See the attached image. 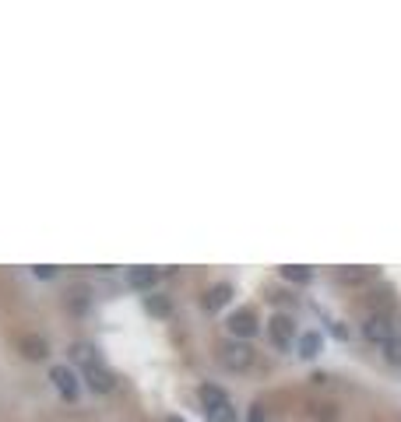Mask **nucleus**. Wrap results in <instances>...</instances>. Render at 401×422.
Here are the masks:
<instances>
[{
  "label": "nucleus",
  "mask_w": 401,
  "mask_h": 422,
  "mask_svg": "<svg viewBox=\"0 0 401 422\" xmlns=\"http://www.w3.org/2000/svg\"><path fill=\"white\" fill-rule=\"evenodd\" d=\"M222 362L233 369V373H243L254 366V348L247 341H226L222 345Z\"/></svg>",
  "instance_id": "nucleus-1"
},
{
  "label": "nucleus",
  "mask_w": 401,
  "mask_h": 422,
  "mask_svg": "<svg viewBox=\"0 0 401 422\" xmlns=\"http://www.w3.org/2000/svg\"><path fill=\"white\" fill-rule=\"evenodd\" d=\"M362 338L373 341V345L390 341V338H394V324H390V317H387V313H369L366 324H362Z\"/></svg>",
  "instance_id": "nucleus-2"
},
{
  "label": "nucleus",
  "mask_w": 401,
  "mask_h": 422,
  "mask_svg": "<svg viewBox=\"0 0 401 422\" xmlns=\"http://www.w3.org/2000/svg\"><path fill=\"white\" fill-rule=\"evenodd\" d=\"M50 380H53V387L60 390L64 401H78V376H74L71 366H53V369H50Z\"/></svg>",
  "instance_id": "nucleus-3"
},
{
  "label": "nucleus",
  "mask_w": 401,
  "mask_h": 422,
  "mask_svg": "<svg viewBox=\"0 0 401 422\" xmlns=\"http://www.w3.org/2000/svg\"><path fill=\"white\" fill-rule=\"evenodd\" d=\"M268 334H271V341H275L278 348H289V345L296 341V324H292V317H285V313H275V317H271V327H268Z\"/></svg>",
  "instance_id": "nucleus-4"
},
{
  "label": "nucleus",
  "mask_w": 401,
  "mask_h": 422,
  "mask_svg": "<svg viewBox=\"0 0 401 422\" xmlns=\"http://www.w3.org/2000/svg\"><path fill=\"white\" fill-rule=\"evenodd\" d=\"M229 331L236 334V341H247V338L257 331V317H254V310H236V313L229 317Z\"/></svg>",
  "instance_id": "nucleus-5"
},
{
  "label": "nucleus",
  "mask_w": 401,
  "mask_h": 422,
  "mask_svg": "<svg viewBox=\"0 0 401 422\" xmlns=\"http://www.w3.org/2000/svg\"><path fill=\"white\" fill-rule=\"evenodd\" d=\"M85 380H88V387H92L95 394H109V390L116 387V376H113L106 366H88V369H85Z\"/></svg>",
  "instance_id": "nucleus-6"
},
{
  "label": "nucleus",
  "mask_w": 401,
  "mask_h": 422,
  "mask_svg": "<svg viewBox=\"0 0 401 422\" xmlns=\"http://www.w3.org/2000/svg\"><path fill=\"white\" fill-rule=\"evenodd\" d=\"M18 348H22L25 359H46V352H50L46 338H39V334H22V338H18Z\"/></svg>",
  "instance_id": "nucleus-7"
},
{
  "label": "nucleus",
  "mask_w": 401,
  "mask_h": 422,
  "mask_svg": "<svg viewBox=\"0 0 401 422\" xmlns=\"http://www.w3.org/2000/svg\"><path fill=\"white\" fill-rule=\"evenodd\" d=\"M127 282H130V289L148 292V289L158 282V268H130V271H127Z\"/></svg>",
  "instance_id": "nucleus-8"
},
{
  "label": "nucleus",
  "mask_w": 401,
  "mask_h": 422,
  "mask_svg": "<svg viewBox=\"0 0 401 422\" xmlns=\"http://www.w3.org/2000/svg\"><path fill=\"white\" fill-rule=\"evenodd\" d=\"M197 397H200V404H205L208 411H212V408H222V404H229L226 390H222V387H215V383H200Z\"/></svg>",
  "instance_id": "nucleus-9"
},
{
  "label": "nucleus",
  "mask_w": 401,
  "mask_h": 422,
  "mask_svg": "<svg viewBox=\"0 0 401 422\" xmlns=\"http://www.w3.org/2000/svg\"><path fill=\"white\" fill-rule=\"evenodd\" d=\"M296 348H299L303 359H313V355L320 352V334H317V331H303V334L296 338Z\"/></svg>",
  "instance_id": "nucleus-10"
},
{
  "label": "nucleus",
  "mask_w": 401,
  "mask_h": 422,
  "mask_svg": "<svg viewBox=\"0 0 401 422\" xmlns=\"http://www.w3.org/2000/svg\"><path fill=\"white\" fill-rule=\"evenodd\" d=\"M71 359H74L78 366H85V369H88V366H99L95 348H92L88 341H74V345H71Z\"/></svg>",
  "instance_id": "nucleus-11"
},
{
  "label": "nucleus",
  "mask_w": 401,
  "mask_h": 422,
  "mask_svg": "<svg viewBox=\"0 0 401 422\" xmlns=\"http://www.w3.org/2000/svg\"><path fill=\"white\" fill-rule=\"evenodd\" d=\"M229 299H233V285H226V282H222V285H215V289L208 292L205 306H208V310H219V306H226Z\"/></svg>",
  "instance_id": "nucleus-12"
},
{
  "label": "nucleus",
  "mask_w": 401,
  "mask_h": 422,
  "mask_svg": "<svg viewBox=\"0 0 401 422\" xmlns=\"http://www.w3.org/2000/svg\"><path fill=\"white\" fill-rule=\"evenodd\" d=\"M282 278H285V282H299V285H306V282L313 278V271H310V268H296V264H285V268H282Z\"/></svg>",
  "instance_id": "nucleus-13"
},
{
  "label": "nucleus",
  "mask_w": 401,
  "mask_h": 422,
  "mask_svg": "<svg viewBox=\"0 0 401 422\" xmlns=\"http://www.w3.org/2000/svg\"><path fill=\"white\" fill-rule=\"evenodd\" d=\"M369 275H373L369 268H341V271H338V278L348 282V285H359V282H366Z\"/></svg>",
  "instance_id": "nucleus-14"
},
{
  "label": "nucleus",
  "mask_w": 401,
  "mask_h": 422,
  "mask_svg": "<svg viewBox=\"0 0 401 422\" xmlns=\"http://www.w3.org/2000/svg\"><path fill=\"white\" fill-rule=\"evenodd\" d=\"M144 306H148V313H151V317H169V313H172V306H169V299H165V296H148V303H144Z\"/></svg>",
  "instance_id": "nucleus-15"
},
{
  "label": "nucleus",
  "mask_w": 401,
  "mask_h": 422,
  "mask_svg": "<svg viewBox=\"0 0 401 422\" xmlns=\"http://www.w3.org/2000/svg\"><path fill=\"white\" fill-rule=\"evenodd\" d=\"M380 348H383V359H387L390 366H401V338H390V341H383Z\"/></svg>",
  "instance_id": "nucleus-16"
},
{
  "label": "nucleus",
  "mask_w": 401,
  "mask_h": 422,
  "mask_svg": "<svg viewBox=\"0 0 401 422\" xmlns=\"http://www.w3.org/2000/svg\"><path fill=\"white\" fill-rule=\"evenodd\" d=\"M208 422H236V408H233V404L212 408V411H208Z\"/></svg>",
  "instance_id": "nucleus-17"
},
{
  "label": "nucleus",
  "mask_w": 401,
  "mask_h": 422,
  "mask_svg": "<svg viewBox=\"0 0 401 422\" xmlns=\"http://www.w3.org/2000/svg\"><path fill=\"white\" fill-rule=\"evenodd\" d=\"M317 415L327 418V422H334V418H338V408H334V404H317Z\"/></svg>",
  "instance_id": "nucleus-18"
},
{
  "label": "nucleus",
  "mask_w": 401,
  "mask_h": 422,
  "mask_svg": "<svg viewBox=\"0 0 401 422\" xmlns=\"http://www.w3.org/2000/svg\"><path fill=\"white\" fill-rule=\"evenodd\" d=\"M250 422H268V415H264L261 404H250Z\"/></svg>",
  "instance_id": "nucleus-19"
},
{
  "label": "nucleus",
  "mask_w": 401,
  "mask_h": 422,
  "mask_svg": "<svg viewBox=\"0 0 401 422\" xmlns=\"http://www.w3.org/2000/svg\"><path fill=\"white\" fill-rule=\"evenodd\" d=\"M36 275H39V278H53V275H57V268H36Z\"/></svg>",
  "instance_id": "nucleus-20"
},
{
  "label": "nucleus",
  "mask_w": 401,
  "mask_h": 422,
  "mask_svg": "<svg viewBox=\"0 0 401 422\" xmlns=\"http://www.w3.org/2000/svg\"><path fill=\"white\" fill-rule=\"evenodd\" d=\"M165 422H186V418H179V415H165Z\"/></svg>",
  "instance_id": "nucleus-21"
}]
</instances>
